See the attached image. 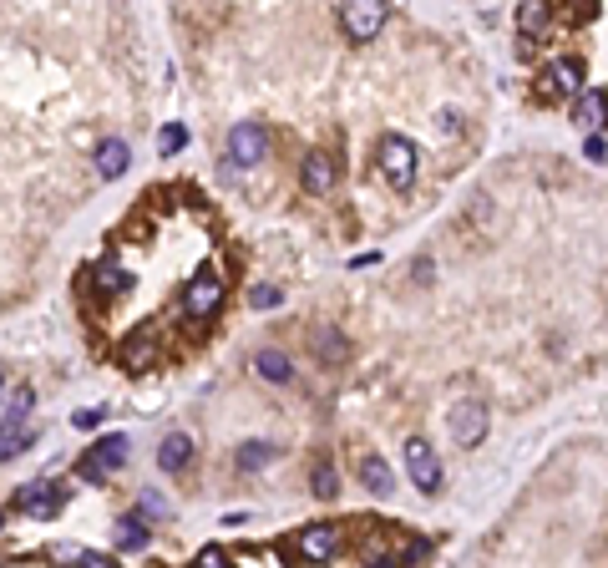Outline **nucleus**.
<instances>
[{
	"mask_svg": "<svg viewBox=\"0 0 608 568\" xmlns=\"http://www.w3.org/2000/svg\"><path fill=\"white\" fill-rule=\"evenodd\" d=\"M375 168H380V178H386L390 188H411V183H416V168H421V153H416L411 138L386 132V138L375 142Z\"/></svg>",
	"mask_w": 608,
	"mask_h": 568,
	"instance_id": "nucleus-1",
	"label": "nucleus"
},
{
	"mask_svg": "<svg viewBox=\"0 0 608 568\" xmlns=\"http://www.w3.org/2000/svg\"><path fill=\"white\" fill-rule=\"evenodd\" d=\"M219 305H223V280H219V269L213 264H203L183 289V315L187 320H208Z\"/></svg>",
	"mask_w": 608,
	"mask_h": 568,
	"instance_id": "nucleus-2",
	"label": "nucleus"
},
{
	"mask_svg": "<svg viewBox=\"0 0 608 568\" xmlns=\"http://www.w3.org/2000/svg\"><path fill=\"white\" fill-rule=\"evenodd\" d=\"M127 452H132V442H127L122 431H112V437H102V442H96L92 452L81 457V467H77V472L87 477V482H107V472H117V467H122V462H127Z\"/></svg>",
	"mask_w": 608,
	"mask_h": 568,
	"instance_id": "nucleus-3",
	"label": "nucleus"
},
{
	"mask_svg": "<svg viewBox=\"0 0 608 568\" xmlns=\"http://www.w3.org/2000/svg\"><path fill=\"white\" fill-rule=\"evenodd\" d=\"M16 507L26 513V518H56L66 507V488L62 482H51V477H36V482H26V488L16 492Z\"/></svg>",
	"mask_w": 608,
	"mask_h": 568,
	"instance_id": "nucleus-4",
	"label": "nucleus"
},
{
	"mask_svg": "<svg viewBox=\"0 0 608 568\" xmlns=\"http://www.w3.org/2000/svg\"><path fill=\"white\" fill-rule=\"evenodd\" d=\"M340 26H345V36H350V41H360V46H365V41H375V36L386 31V5H380V0L345 5V11H340Z\"/></svg>",
	"mask_w": 608,
	"mask_h": 568,
	"instance_id": "nucleus-5",
	"label": "nucleus"
},
{
	"mask_svg": "<svg viewBox=\"0 0 608 568\" xmlns=\"http://www.w3.org/2000/svg\"><path fill=\"white\" fill-rule=\"evenodd\" d=\"M340 543H345V533L335 528V522H310V528L295 538V548H299L304 564H329V558L340 553Z\"/></svg>",
	"mask_w": 608,
	"mask_h": 568,
	"instance_id": "nucleus-6",
	"label": "nucleus"
},
{
	"mask_svg": "<svg viewBox=\"0 0 608 568\" xmlns=\"http://www.w3.org/2000/svg\"><path fill=\"white\" fill-rule=\"evenodd\" d=\"M264 147H269V138H264V127L259 122H238L234 132H229V163H234V168L264 163Z\"/></svg>",
	"mask_w": 608,
	"mask_h": 568,
	"instance_id": "nucleus-7",
	"label": "nucleus"
},
{
	"mask_svg": "<svg viewBox=\"0 0 608 568\" xmlns=\"http://www.w3.org/2000/svg\"><path fill=\"white\" fill-rule=\"evenodd\" d=\"M405 472H411V482L421 492H437L441 488V462H437V452L416 437V442H405Z\"/></svg>",
	"mask_w": 608,
	"mask_h": 568,
	"instance_id": "nucleus-8",
	"label": "nucleus"
},
{
	"mask_svg": "<svg viewBox=\"0 0 608 568\" xmlns=\"http://www.w3.org/2000/svg\"><path fill=\"white\" fill-rule=\"evenodd\" d=\"M452 437L462 447H477L487 437V406L482 401H456L452 406Z\"/></svg>",
	"mask_w": 608,
	"mask_h": 568,
	"instance_id": "nucleus-9",
	"label": "nucleus"
},
{
	"mask_svg": "<svg viewBox=\"0 0 608 568\" xmlns=\"http://www.w3.org/2000/svg\"><path fill=\"white\" fill-rule=\"evenodd\" d=\"M543 87H547V92H558V96H578V92H583V62H578V56H558V62H547Z\"/></svg>",
	"mask_w": 608,
	"mask_h": 568,
	"instance_id": "nucleus-10",
	"label": "nucleus"
},
{
	"mask_svg": "<svg viewBox=\"0 0 608 568\" xmlns=\"http://www.w3.org/2000/svg\"><path fill=\"white\" fill-rule=\"evenodd\" d=\"M122 365L127 371H147V365L157 361V340H153V325H137V330H127V340H122Z\"/></svg>",
	"mask_w": 608,
	"mask_h": 568,
	"instance_id": "nucleus-11",
	"label": "nucleus"
},
{
	"mask_svg": "<svg viewBox=\"0 0 608 568\" xmlns=\"http://www.w3.org/2000/svg\"><path fill=\"white\" fill-rule=\"evenodd\" d=\"M604 117H608V96H604V87H583V92H578V102H573V122H578V127H588V138H598Z\"/></svg>",
	"mask_w": 608,
	"mask_h": 568,
	"instance_id": "nucleus-12",
	"label": "nucleus"
},
{
	"mask_svg": "<svg viewBox=\"0 0 608 568\" xmlns=\"http://www.w3.org/2000/svg\"><path fill=\"white\" fill-rule=\"evenodd\" d=\"M299 183H304V193H329L335 188V158L329 153H304Z\"/></svg>",
	"mask_w": 608,
	"mask_h": 568,
	"instance_id": "nucleus-13",
	"label": "nucleus"
},
{
	"mask_svg": "<svg viewBox=\"0 0 608 568\" xmlns=\"http://www.w3.org/2000/svg\"><path fill=\"white\" fill-rule=\"evenodd\" d=\"M187 462H193V442H187V431L162 437V447H157V467H162V472H183Z\"/></svg>",
	"mask_w": 608,
	"mask_h": 568,
	"instance_id": "nucleus-14",
	"label": "nucleus"
},
{
	"mask_svg": "<svg viewBox=\"0 0 608 568\" xmlns=\"http://www.w3.org/2000/svg\"><path fill=\"white\" fill-rule=\"evenodd\" d=\"M127 163H132L127 142L122 138H102V147H96V173H102V178H122Z\"/></svg>",
	"mask_w": 608,
	"mask_h": 568,
	"instance_id": "nucleus-15",
	"label": "nucleus"
},
{
	"mask_svg": "<svg viewBox=\"0 0 608 568\" xmlns=\"http://www.w3.org/2000/svg\"><path fill=\"white\" fill-rule=\"evenodd\" d=\"M254 371L264 380H274V386H289V380H295V361L279 355V350H259V355H254Z\"/></svg>",
	"mask_w": 608,
	"mask_h": 568,
	"instance_id": "nucleus-16",
	"label": "nucleus"
},
{
	"mask_svg": "<svg viewBox=\"0 0 608 568\" xmlns=\"http://www.w3.org/2000/svg\"><path fill=\"white\" fill-rule=\"evenodd\" d=\"M360 482H365V492H375V497H390V492H396V472H390L380 457L360 462Z\"/></svg>",
	"mask_w": 608,
	"mask_h": 568,
	"instance_id": "nucleus-17",
	"label": "nucleus"
},
{
	"mask_svg": "<svg viewBox=\"0 0 608 568\" xmlns=\"http://www.w3.org/2000/svg\"><path fill=\"white\" fill-rule=\"evenodd\" d=\"M147 518H137V513H132V518H122L117 522V538H112V543H117V548L122 553H137V548H147Z\"/></svg>",
	"mask_w": 608,
	"mask_h": 568,
	"instance_id": "nucleus-18",
	"label": "nucleus"
},
{
	"mask_svg": "<svg viewBox=\"0 0 608 568\" xmlns=\"http://www.w3.org/2000/svg\"><path fill=\"white\" fill-rule=\"evenodd\" d=\"M31 442H36V431H26V422H0V462L26 452Z\"/></svg>",
	"mask_w": 608,
	"mask_h": 568,
	"instance_id": "nucleus-19",
	"label": "nucleus"
},
{
	"mask_svg": "<svg viewBox=\"0 0 608 568\" xmlns=\"http://www.w3.org/2000/svg\"><path fill=\"white\" fill-rule=\"evenodd\" d=\"M96 284H102V289H107V295H127V289H132V274H127L122 264H117V259H102V264H96Z\"/></svg>",
	"mask_w": 608,
	"mask_h": 568,
	"instance_id": "nucleus-20",
	"label": "nucleus"
},
{
	"mask_svg": "<svg viewBox=\"0 0 608 568\" xmlns=\"http://www.w3.org/2000/svg\"><path fill=\"white\" fill-rule=\"evenodd\" d=\"M269 457H274V447H269V442H244L234 462H238V472H259Z\"/></svg>",
	"mask_w": 608,
	"mask_h": 568,
	"instance_id": "nucleus-21",
	"label": "nucleus"
},
{
	"mask_svg": "<svg viewBox=\"0 0 608 568\" xmlns=\"http://www.w3.org/2000/svg\"><path fill=\"white\" fill-rule=\"evenodd\" d=\"M517 31H522V36L547 31V5H537V0H532V5H522V11H517Z\"/></svg>",
	"mask_w": 608,
	"mask_h": 568,
	"instance_id": "nucleus-22",
	"label": "nucleus"
},
{
	"mask_svg": "<svg viewBox=\"0 0 608 568\" xmlns=\"http://www.w3.org/2000/svg\"><path fill=\"white\" fill-rule=\"evenodd\" d=\"M335 492H340V482H335V467L320 457V462H314V497H335Z\"/></svg>",
	"mask_w": 608,
	"mask_h": 568,
	"instance_id": "nucleus-23",
	"label": "nucleus"
},
{
	"mask_svg": "<svg viewBox=\"0 0 608 568\" xmlns=\"http://www.w3.org/2000/svg\"><path fill=\"white\" fill-rule=\"evenodd\" d=\"M183 142H187V127L183 122H168V127H162V138H157V153H162V158H172Z\"/></svg>",
	"mask_w": 608,
	"mask_h": 568,
	"instance_id": "nucleus-24",
	"label": "nucleus"
},
{
	"mask_svg": "<svg viewBox=\"0 0 608 568\" xmlns=\"http://www.w3.org/2000/svg\"><path fill=\"white\" fill-rule=\"evenodd\" d=\"M193 568H234V558H229V553H223L219 543H208V548H198Z\"/></svg>",
	"mask_w": 608,
	"mask_h": 568,
	"instance_id": "nucleus-25",
	"label": "nucleus"
},
{
	"mask_svg": "<svg viewBox=\"0 0 608 568\" xmlns=\"http://www.w3.org/2000/svg\"><path fill=\"white\" fill-rule=\"evenodd\" d=\"M279 300H284V295L274 289V284H259V289H249V305H254V310H274Z\"/></svg>",
	"mask_w": 608,
	"mask_h": 568,
	"instance_id": "nucleus-26",
	"label": "nucleus"
},
{
	"mask_svg": "<svg viewBox=\"0 0 608 568\" xmlns=\"http://www.w3.org/2000/svg\"><path fill=\"white\" fill-rule=\"evenodd\" d=\"M320 355H325V361H340L345 340H340V335H329V330H320Z\"/></svg>",
	"mask_w": 608,
	"mask_h": 568,
	"instance_id": "nucleus-27",
	"label": "nucleus"
},
{
	"mask_svg": "<svg viewBox=\"0 0 608 568\" xmlns=\"http://www.w3.org/2000/svg\"><path fill=\"white\" fill-rule=\"evenodd\" d=\"M162 513H168V503H162L157 492H147V497H142V513H137V518H162Z\"/></svg>",
	"mask_w": 608,
	"mask_h": 568,
	"instance_id": "nucleus-28",
	"label": "nucleus"
},
{
	"mask_svg": "<svg viewBox=\"0 0 608 568\" xmlns=\"http://www.w3.org/2000/svg\"><path fill=\"white\" fill-rule=\"evenodd\" d=\"M77 568H117V558H102V553H77Z\"/></svg>",
	"mask_w": 608,
	"mask_h": 568,
	"instance_id": "nucleus-29",
	"label": "nucleus"
},
{
	"mask_svg": "<svg viewBox=\"0 0 608 568\" xmlns=\"http://www.w3.org/2000/svg\"><path fill=\"white\" fill-rule=\"evenodd\" d=\"M71 422H77L81 431H92V426H102V411H96V406H87V411H77V416H71Z\"/></svg>",
	"mask_w": 608,
	"mask_h": 568,
	"instance_id": "nucleus-30",
	"label": "nucleus"
},
{
	"mask_svg": "<svg viewBox=\"0 0 608 568\" xmlns=\"http://www.w3.org/2000/svg\"><path fill=\"white\" fill-rule=\"evenodd\" d=\"M583 153H588V158H604L608 142H604V138H588V142H583Z\"/></svg>",
	"mask_w": 608,
	"mask_h": 568,
	"instance_id": "nucleus-31",
	"label": "nucleus"
},
{
	"mask_svg": "<svg viewBox=\"0 0 608 568\" xmlns=\"http://www.w3.org/2000/svg\"><path fill=\"white\" fill-rule=\"evenodd\" d=\"M371 568H396V558H386V564H371Z\"/></svg>",
	"mask_w": 608,
	"mask_h": 568,
	"instance_id": "nucleus-32",
	"label": "nucleus"
},
{
	"mask_svg": "<svg viewBox=\"0 0 608 568\" xmlns=\"http://www.w3.org/2000/svg\"><path fill=\"white\" fill-rule=\"evenodd\" d=\"M0 386H5V376H0Z\"/></svg>",
	"mask_w": 608,
	"mask_h": 568,
	"instance_id": "nucleus-33",
	"label": "nucleus"
}]
</instances>
